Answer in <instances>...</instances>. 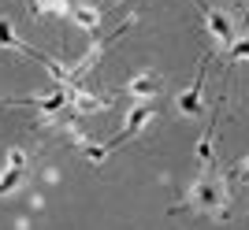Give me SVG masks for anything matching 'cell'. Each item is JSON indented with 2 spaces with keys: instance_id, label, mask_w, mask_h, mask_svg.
I'll return each instance as SVG.
<instances>
[{
  "instance_id": "1",
  "label": "cell",
  "mask_w": 249,
  "mask_h": 230,
  "mask_svg": "<svg viewBox=\"0 0 249 230\" xmlns=\"http://www.w3.org/2000/svg\"><path fill=\"white\" fill-rule=\"evenodd\" d=\"M190 208L201 215H219L227 219V182L216 175H201L190 186Z\"/></svg>"
},
{
  "instance_id": "2",
  "label": "cell",
  "mask_w": 249,
  "mask_h": 230,
  "mask_svg": "<svg viewBox=\"0 0 249 230\" xmlns=\"http://www.w3.org/2000/svg\"><path fill=\"white\" fill-rule=\"evenodd\" d=\"M153 119H156V104H153V100H138V104L126 112V123H123V130H119V137H112L108 145H112V148H115V145H123L126 137L142 134V130H145Z\"/></svg>"
},
{
  "instance_id": "3",
  "label": "cell",
  "mask_w": 249,
  "mask_h": 230,
  "mask_svg": "<svg viewBox=\"0 0 249 230\" xmlns=\"http://www.w3.org/2000/svg\"><path fill=\"white\" fill-rule=\"evenodd\" d=\"M126 97H134V100H153L156 93H160V78H156L153 71H138L134 78H126Z\"/></svg>"
},
{
  "instance_id": "4",
  "label": "cell",
  "mask_w": 249,
  "mask_h": 230,
  "mask_svg": "<svg viewBox=\"0 0 249 230\" xmlns=\"http://www.w3.org/2000/svg\"><path fill=\"white\" fill-rule=\"evenodd\" d=\"M205 22H208V33H212L219 45H227V49H231V45L238 41V33H234V26H231V19L223 15V11L208 8V11H205Z\"/></svg>"
},
{
  "instance_id": "5",
  "label": "cell",
  "mask_w": 249,
  "mask_h": 230,
  "mask_svg": "<svg viewBox=\"0 0 249 230\" xmlns=\"http://www.w3.org/2000/svg\"><path fill=\"white\" fill-rule=\"evenodd\" d=\"M67 19L78 26V30H86V33H97V26H101V8H93V4H86V0H78L71 8V15Z\"/></svg>"
},
{
  "instance_id": "6",
  "label": "cell",
  "mask_w": 249,
  "mask_h": 230,
  "mask_svg": "<svg viewBox=\"0 0 249 230\" xmlns=\"http://www.w3.org/2000/svg\"><path fill=\"white\" fill-rule=\"evenodd\" d=\"M71 108H74L78 115H97V112H104V108H108V97H97V93H89V89H78V85H74Z\"/></svg>"
},
{
  "instance_id": "7",
  "label": "cell",
  "mask_w": 249,
  "mask_h": 230,
  "mask_svg": "<svg viewBox=\"0 0 249 230\" xmlns=\"http://www.w3.org/2000/svg\"><path fill=\"white\" fill-rule=\"evenodd\" d=\"M201 78H205V71L197 74V82L190 85L186 93H178V112L182 115H197L201 112Z\"/></svg>"
},
{
  "instance_id": "8",
  "label": "cell",
  "mask_w": 249,
  "mask_h": 230,
  "mask_svg": "<svg viewBox=\"0 0 249 230\" xmlns=\"http://www.w3.org/2000/svg\"><path fill=\"white\" fill-rule=\"evenodd\" d=\"M0 49H15V52H26V41H22L19 33H15V26H11L8 19H0Z\"/></svg>"
},
{
  "instance_id": "9",
  "label": "cell",
  "mask_w": 249,
  "mask_h": 230,
  "mask_svg": "<svg viewBox=\"0 0 249 230\" xmlns=\"http://www.w3.org/2000/svg\"><path fill=\"white\" fill-rule=\"evenodd\" d=\"M26 178V171H15V167H4L0 171V197H8V193H15L19 189V182Z\"/></svg>"
},
{
  "instance_id": "10",
  "label": "cell",
  "mask_w": 249,
  "mask_h": 230,
  "mask_svg": "<svg viewBox=\"0 0 249 230\" xmlns=\"http://www.w3.org/2000/svg\"><path fill=\"white\" fill-rule=\"evenodd\" d=\"M108 152H112V145H93V141H86V145H82V156L89 160V164H104Z\"/></svg>"
},
{
  "instance_id": "11",
  "label": "cell",
  "mask_w": 249,
  "mask_h": 230,
  "mask_svg": "<svg viewBox=\"0 0 249 230\" xmlns=\"http://www.w3.org/2000/svg\"><path fill=\"white\" fill-rule=\"evenodd\" d=\"M227 52H231V60H238V63H249V33H242V37H238L234 45H231Z\"/></svg>"
},
{
  "instance_id": "12",
  "label": "cell",
  "mask_w": 249,
  "mask_h": 230,
  "mask_svg": "<svg viewBox=\"0 0 249 230\" xmlns=\"http://www.w3.org/2000/svg\"><path fill=\"white\" fill-rule=\"evenodd\" d=\"M26 164H30V160H26V152H22V148H8V152H4V167L26 171Z\"/></svg>"
},
{
  "instance_id": "13",
  "label": "cell",
  "mask_w": 249,
  "mask_h": 230,
  "mask_svg": "<svg viewBox=\"0 0 249 230\" xmlns=\"http://www.w3.org/2000/svg\"><path fill=\"white\" fill-rule=\"evenodd\" d=\"M197 164H201V167L212 164V141H208V137H201V141H197Z\"/></svg>"
},
{
  "instance_id": "14",
  "label": "cell",
  "mask_w": 249,
  "mask_h": 230,
  "mask_svg": "<svg viewBox=\"0 0 249 230\" xmlns=\"http://www.w3.org/2000/svg\"><path fill=\"white\" fill-rule=\"evenodd\" d=\"M231 178H242V182H249V156L234 164V171H231Z\"/></svg>"
}]
</instances>
